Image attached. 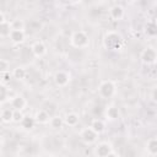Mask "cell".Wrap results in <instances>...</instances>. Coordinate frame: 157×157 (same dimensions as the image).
Wrapping results in <instances>:
<instances>
[{"label":"cell","mask_w":157,"mask_h":157,"mask_svg":"<svg viewBox=\"0 0 157 157\" xmlns=\"http://www.w3.org/2000/svg\"><path fill=\"white\" fill-rule=\"evenodd\" d=\"M103 47L108 50H119L123 47V37L115 31H108L103 37Z\"/></svg>","instance_id":"cell-1"},{"label":"cell","mask_w":157,"mask_h":157,"mask_svg":"<svg viewBox=\"0 0 157 157\" xmlns=\"http://www.w3.org/2000/svg\"><path fill=\"white\" fill-rule=\"evenodd\" d=\"M70 44L77 49H85L90 45V37L85 31H75L70 37Z\"/></svg>","instance_id":"cell-2"},{"label":"cell","mask_w":157,"mask_h":157,"mask_svg":"<svg viewBox=\"0 0 157 157\" xmlns=\"http://www.w3.org/2000/svg\"><path fill=\"white\" fill-rule=\"evenodd\" d=\"M117 93V85L112 80H104L98 86V94L103 99L112 98Z\"/></svg>","instance_id":"cell-3"},{"label":"cell","mask_w":157,"mask_h":157,"mask_svg":"<svg viewBox=\"0 0 157 157\" xmlns=\"http://www.w3.org/2000/svg\"><path fill=\"white\" fill-rule=\"evenodd\" d=\"M80 139L85 145H93L98 139V134L91 126H88L80 131Z\"/></svg>","instance_id":"cell-4"},{"label":"cell","mask_w":157,"mask_h":157,"mask_svg":"<svg viewBox=\"0 0 157 157\" xmlns=\"http://www.w3.org/2000/svg\"><path fill=\"white\" fill-rule=\"evenodd\" d=\"M140 59L145 65H152L157 61V50L153 47H146L141 52Z\"/></svg>","instance_id":"cell-5"},{"label":"cell","mask_w":157,"mask_h":157,"mask_svg":"<svg viewBox=\"0 0 157 157\" xmlns=\"http://www.w3.org/2000/svg\"><path fill=\"white\" fill-rule=\"evenodd\" d=\"M71 81V75L66 70H59L54 74V82L58 87H66Z\"/></svg>","instance_id":"cell-6"},{"label":"cell","mask_w":157,"mask_h":157,"mask_svg":"<svg viewBox=\"0 0 157 157\" xmlns=\"http://www.w3.org/2000/svg\"><path fill=\"white\" fill-rule=\"evenodd\" d=\"M112 152H113L112 144L110 142H107V141H103V142H99V144L96 145L94 151H93V155L94 156H98V157H109Z\"/></svg>","instance_id":"cell-7"},{"label":"cell","mask_w":157,"mask_h":157,"mask_svg":"<svg viewBox=\"0 0 157 157\" xmlns=\"http://www.w3.org/2000/svg\"><path fill=\"white\" fill-rule=\"evenodd\" d=\"M31 52H32V54L36 58L40 59V58L45 56V54H47V47H45V44L42 40H36L31 45Z\"/></svg>","instance_id":"cell-8"},{"label":"cell","mask_w":157,"mask_h":157,"mask_svg":"<svg viewBox=\"0 0 157 157\" xmlns=\"http://www.w3.org/2000/svg\"><path fill=\"white\" fill-rule=\"evenodd\" d=\"M10 105L12 109H17V110H23L27 107V101L23 96L21 94H16L13 97H11L10 99Z\"/></svg>","instance_id":"cell-9"},{"label":"cell","mask_w":157,"mask_h":157,"mask_svg":"<svg viewBox=\"0 0 157 157\" xmlns=\"http://www.w3.org/2000/svg\"><path fill=\"white\" fill-rule=\"evenodd\" d=\"M9 38L13 44H22L26 39V33L22 29H12Z\"/></svg>","instance_id":"cell-10"},{"label":"cell","mask_w":157,"mask_h":157,"mask_svg":"<svg viewBox=\"0 0 157 157\" xmlns=\"http://www.w3.org/2000/svg\"><path fill=\"white\" fill-rule=\"evenodd\" d=\"M109 15L110 17L114 20V21H120L124 18V15H125V11H124V7L121 5H114L110 7L109 10Z\"/></svg>","instance_id":"cell-11"},{"label":"cell","mask_w":157,"mask_h":157,"mask_svg":"<svg viewBox=\"0 0 157 157\" xmlns=\"http://www.w3.org/2000/svg\"><path fill=\"white\" fill-rule=\"evenodd\" d=\"M104 115H105V119L107 120H110V121H114L117 119H119L120 117V112H119V108L115 107V105H108L105 108V112H104Z\"/></svg>","instance_id":"cell-12"},{"label":"cell","mask_w":157,"mask_h":157,"mask_svg":"<svg viewBox=\"0 0 157 157\" xmlns=\"http://www.w3.org/2000/svg\"><path fill=\"white\" fill-rule=\"evenodd\" d=\"M144 32L147 37L150 38H155L157 37V22L155 20L152 21H147L145 23V27H144Z\"/></svg>","instance_id":"cell-13"},{"label":"cell","mask_w":157,"mask_h":157,"mask_svg":"<svg viewBox=\"0 0 157 157\" xmlns=\"http://www.w3.org/2000/svg\"><path fill=\"white\" fill-rule=\"evenodd\" d=\"M34 118H36L37 124H39V125H45V124H49L52 117L49 115V113H48L47 110H44V109H39V110H37Z\"/></svg>","instance_id":"cell-14"},{"label":"cell","mask_w":157,"mask_h":157,"mask_svg":"<svg viewBox=\"0 0 157 157\" xmlns=\"http://www.w3.org/2000/svg\"><path fill=\"white\" fill-rule=\"evenodd\" d=\"M78 121H80V117H78V114H76V113H74V112L67 113V114L64 117V123H65V125H67V126H70V128L76 126V125L78 124Z\"/></svg>","instance_id":"cell-15"},{"label":"cell","mask_w":157,"mask_h":157,"mask_svg":"<svg viewBox=\"0 0 157 157\" xmlns=\"http://www.w3.org/2000/svg\"><path fill=\"white\" fill-rule=\"evenodd\" d=\"M1 121L4 124H10L13 121V109L12 108H2L0 114Z\"/></svg>","instance_id":"cell-16"},{"label":"cell","mask_w":157,"mask_h":157,"mask_svg":"<svg viewBox=\"0 0 157 157\" xmlns=\"http://www.w3.org/2000/svg\"><path fill=\"white\" fill-rule=\"evenodd\" d=\"M11 31H12L11 21L5 20V21L0 22V36H1V38H9Z\"/></svg>","instance_id":"cell-17"},{"label":"cell","mask_w":157,"mask_h":157,"mask_svg":"<svg viewBox=\"0 0 157 157\" xmlns=\"http://www.w3.org/2000/svg\"><path fill=\"white\" fill-rule=\"evenodd\" d=\"M20 124H21V126H22L25 130H32V129L34 128V125L37 124V121H36V118H34V117L25 115L23 119H22V121H21Z\"/></svg>","instance_id":"cell-18"},{"label":"cell","mask_w":157,"mask_h":157,"mask_svg":"<svg viewBox=\"0 0 157 157\" xmlns=\"http://www.w3.org/2000/svg\"><path fill=\"white\" fill-rule=\"evenodd\" d=\"M146 150L148 155L157 156V137H151L146 142Z\"/></svg>","instance_id":"cell-19"},{"label":"cell","mask_w":157,"mask_h":157,"mask_svg":"<svg viewBox=\"0 0 157 157\" xmlns=\"http://www.w3.org/2000/svg\"><path fill=\"white\" fill-rule=\"evenodd\" d=\"M64 124H65V123H64V118H61L60 115H54V117H52V118H50V121H49L50 128L54 129V130H60Z\"/></svg>","instance_id":"cell-20"},{"label":"cell","mask_w":157,"mask_h":157,"mask_svg":"<svg viewBox=\"0 0 157 157\" xmlns=\"http://www.w3.org/2000/svg\"><path fill=\"white\" fill-rule=\"evenodd\" d=\"M98 135H101L104 130H105V125H104V121L102 120V119H93L92 121H91V125H90Z\"/></svg>","instance_id":"cell-21"},{"label":"cell","mask_w":157,"mask_h":157,"mask_svg":"<svg viewBox=\"0 0 157 157\" xmlns=\"http://www.w3.org/2000/svg\"><path fill=\"white\" fill-rule=\"evenodd\" d=\"M26 75H27V71H26V69L23 66H17V67H15L12 70V77L18 80V81L23 80L26 77Z\"/></svg>","instance_id":"cell-22"},{"label":"cell","mask_w":157,"mask_h":157,"mask_svg":"<svg viewBox=\"0 0 157 157\" xmlns=\"http://www.w3.org/2000/svg\"><path fill=\"white\" fill-rule=\"evenodd\" d=\"M7 101L10 102V92L7 91L6 85H1L0 86V103L5 104Z\"/></svg>","instance_id":"cell-23"},{"label":"cell","mask_w":157,"mask_h":157,"mask_svg":"<svg viewBox=\"0 0 157 157\" xmlns=\"http://www.w3.org/2000/svg\"><path fill=\"white\" fill-rule=\"evenodd\" d=\"M11 27H12V29H22V31H25L26 23L21 18H15V20L11 21Z\"/></svg>","instance_id":"cell-24"},{"label":"cell","mask_w":157,"mask_h":157,"mask_svg":"<svg viewBox=\"0 0 157 157\" xmlns=\"http://www.w3.org/2000/svg\"><path fill=\"white\" fill-rule=\"evenodd\" d=\"M0 76H1V85H7L10 82V78L12 76V72L10 74V70L9 71H1L0 72Z\"/></svg>","instance_id":"cell-25"},{"label":"cell","mask_w":157,"mask_h":157,"mask_svg":"<svg viewBox=\"0 0 157 157\" xmlns=\"http://www.w3.org/2000/svg\"><path fill=\"white\" fill-rule=\"evenodd\" d=\"M25 114L22 113V110H17V109H13V123H17L20 124L23 119Z\"/></svg>","instance_id":"cell-26"},{"label":"cell","mask_w":157,"mask_h":157,"mask_svg":"<svg viewBox=\"0 0 157 157\" xmlns=\"http://www.w3.org/2000/svg\"><path fill=\"white\" fill-rule=\"evenodd\" d=\"M10 70V63L6 59H1L0 60V72L1 71H9Z\"/></svg>","instance_id":"cell-27"},{"label":"cell","mask_w":157,"mask_h":157,"mask_svg":"<svg viewBox=\"0 0 157 157\" xmlns=\"http://www.w3.org/2000/svg\"><path fill=\"white\" fill-rule=\"evenodd\" d=\"M151 98H152V101L157 102V86L151 91Z\"/></svg>","instance_id":"cell-28"},{"label":"cell","mask_w":157,"mask_h":157,"mask_svg":"<svg viewBox=\"0 0 157 157\" xmlns=\"http://www.w3.org/2000/svg\"><path fill=\"white\" fill-rule=\"evenodd\" d=\"M70 2H72V4H76V2H80L81 0H69Z\"/></svg>","instance_id":"cell-29"},{"label":"cell","mask_w":157,"mask_h":157,"mask_svg":"<svg viewBox=\"0 0 157 157\" xmlns=\"http://www.w3.org/2000/svg\"><path fill=\"white\" fill-rule=\"evenodd\" d=\"M155 21H156V22H157V17H156V18H155Z\"/></svg>","instance_id":"cell-30"}]
</instances>
